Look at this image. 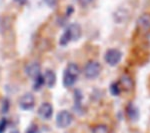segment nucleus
I'll list each match as a JSON object with an SVG mask.
<instances>
[{
	"label": "nucleus",
	"instance_id": "1",
	"mask_svg": "<svg viewBox=\"0 0 150 133\" xmlns=\"http://www.w3.org/2000/svg\"><path fill=\"white\" fill-rule=\"evenodd\" d=\"M79 67L74 63H70L67 65L66 69L63 74V85L65 87L73 86L79 76Z\"/></svg>",
	"mask_w": 150,
	"mask_h": 133
},
{
	"label": "nucleus",
	"instance_id": "2",
	"mask_svg": "<svg viewBox=\"0 0 150 133\" xmlns=\"http://www.w3.org/2000/svg\"><path fill=\"white\" fill-rule=\"evenodd\" d=\"M81 36V27L78 24H71L64 34L60 38V45H66L70 41H75L79 39Z\"/></svg>",
	"mask_w": 150,
	"mask_h": 133
},
{
	"label": "nucleus",
	"instance_id": "3",
	"mask_svg": "<svg viewBox=\"0 0 150 133\" xmlns=\"http://www.w3.org/2000/svg\"><path fill=\"white\" fill-rule=\"evenodd\" d=\"M101 71V66L99 62L91 60L84 67V75L88 79H94L96 78Z\"/></svg>",
	"mask_w": 150,
	"mask_h": 133
},
{
	"label": "nucleus",
	"instance_id": "4",
	"mask_svg": "<svg viewBox=\"0 0 150 133\" xmlns=\"http://www.w3.org/2000/svg\"><path fill=\"white\" fill-rule=\"evenodd\" d=\"M73 117L72 114L67 110H61L56 115V124L59 128H66L72 123Z\"/></svg>",
	"mask_w": 150,
	"mask_h": 133
},
{
	"label": "nucleus",
	"instance_id": "5",
	"mask_svg": "<svg viewBox=\"0 0 150 133\" xmlns=\"http://www.w3.org/2000/svg\"><path fill=\"white\" fill-rule=\"evenodd\" d=\"M122 57L121 52L118 49H109L107 50L105 53V61L107 62V64H109L110 66H115L120 62Z\"/></svg>",
	"mask_w": 150,
	"mask_h": 133
},
{
	"label": "nucleus",
	"instance_id": "6",
	"mask_svg": "<svg viewBox=\"0 0 150 133\" xmlns=\"http://www.w3.org/2000/svg\"><path fill=\"white\" fill-rule=\"evenodd\" d=\"M19 107L22 110H30L34 107L35 105V98L33 94L31 93H25L19 99Z\"/></svg>",
	"mask_w": 150,
	"mask_h": 133
},
{
	"label": "nucleus",
	"instance_id": "7",
	"mask_svg": "<svg viewBox=\"0 0 150 133\" xmlns=\"http://www.w3.org/2000/svg\"><path fill=\"white\" fill-rule=\"evenodd\" d=\"M53 114V107L50 103L48 102H44L42 103L39 108H38V115H39L40 118L44 120H48L52 117Z\"/></svg>",
	"mask_w": 150,
	"mask_h": 133
},
{
	"label": "nucleus",
	"instance_id": "8",
	"mask_svg": "<svg viewBox=\"0 0 150 133\" xmlns=\"http://www.w3.org/2000/svg\"><path fill=\"white\" fill-rule=\"evenodd\" d=\"M40 65L38 62H30L27 64V66L25 67V73L28 77L32 79H36L37 77H39L40 74Z\"/></svg>",
	"mask_w": 150,
	"mask_h": 133
},
{
	"label": "nucleus",
	"instance_id": "9",
	"mask_svg": "<svg viewBox=\"0 0 150 133\" xmlns=\"http://www.w3.org/2000/svg\"><path fill=\"white\" fill-rule=\"evenodd\" d=\"M42 77L43 81H44V85H46L49 88H52L55 85V83H56V75H55V73L52 70L47 69L42 75Z\"/></svg>",
	"mask_w": 150,
	"mask_h": 133
},
{
	"label": "nucleus",
	"instance_id": "10",
	"mask_svg": "<svg viewBox=\"0 0 150 133\" xmlns=\"http://www.w3.org/2000/svg\"><path fill=\"white\" fill-rule=\"evenodd\" d=\"M137 24L142 30H149L150 29V14L145 13L142 14L141 16L139 17L138 21H137Z\"/></svg>",
	"mask_w": 150,
	"mask_h": 133
},
{
	"label": "nucleus",
	"instance_id": "11",
	"mask_svg": "<svg viewBox=\"0 0 150 133\" xmlns=\"http://www.w3.org/2000/svg\"><path fill=\"white\" fill-rule=\"evenodd\" d=\"M121 83H122V85L127 89H131L133 87V81H132L131 77L126 75V74L121 77Z\"/></svg>",
	"mask_w": 150,
	"mask_h": 133
},
{
	"label": "nucleus",
	"instance_id": "12",
	"mask_svg": "<svg viewBox=\"0 0 150 133\" xmlns=\"http://www.w3.org/2000/svg\"><path fill=\"white\" fill-rule=\"evenodd\" d=\"M91 133H110V131H109V128L106 126V125L99 124V125H96V126L93 128Z\"/></svg>",
	"mask_w": 150,
	"mask_h": 133
},
{
	"label": "nucleus",
	"instance_id": "13",
	"mask_svg": "<svg viewBox=\"0 0 150 133\" xmlns=\"http://www.w3.org/2000/svg\"><path fill=\"white\" fill-rule=\"evenodd\" d=\"M44 84V81H43V77L42 76H39L35 79V84H34V90H39L40 87Z\"/></svg>",
	"mask_w": 150,
	"mask_h": 133
},
{
	"label": "nucleus",
	"instance_id": "14",
	"mask_svg": "<svg viewBox=\"0 0 150 133\" xmlns=\"http://www.w3.org/2000/svg\"><path fill=\"white\" fill-rule=\"evenodd\" d=\"M7 124H8V121L5 118H2L0 120V133H4V131L6 130L7 128Z\"/></svg>",
	"mask_w": 150,
	"mask_h": 133
},
{
	"label": "nucleus",
	"instance_id": "15",
	"mask_svg": "<svg viewBox=\"0 0 150 133\" xmlns=\"http://www.w3.org/2000/svg\"><path fill=\"white\" fill-rule=\"evenodd\" d=\"M110 90H111V92H112V94H114V95H118V94L120 93V89L117 83H113L110 87Z\"/></svg>",
	"mask_w": 150,
	"mask_h": 133
},
{
	"label": "nucleus",
	"instance_id": "16",
	"mask_svg": "<svg viewBox=\"0 0 150 133\" xmlns=\"http://www.w3.org/2000/svg\"><path fill=\"white\" fill-rule=\"evenodd\" d=\"M93 0H77V2L79 3V5L82 6V7H86L88 5H90L92 3Z\"/></svg>",
	"mask_w": 150,
	"mask_h": 133
},
{
	"label": "nucleus",
	"instance_id": "17",
	"mask_svg": "<svg viewBox=\"0 0 150 133\" xmlns=\"http://www.w3.org/2000/svg\"><path fill=\"white\" fill-rule=\"evenodd\" d=\"M37 126H36L35 124H32L31 126H29V128L27 129V131H26V133H36L37 132Z\"/></svg>",
	"mask_w": 150,
	"mask_h": 133
},
{
	"label": "nucleus",
	"instance_id": "18",
	"mask_svg": "<svg viewBox=\"0 0 150 133\" xmlns=\"http://www.w3.org/2000/svg\"><path fill=\"white\" fill-rule=\"evenodd\" d=\"M9 133H20V132L17 131V130H13V131H11V132H9Z\"/></svg>",
	"mask_w": 150,
	"mask_h": 133
}]
</instances>
